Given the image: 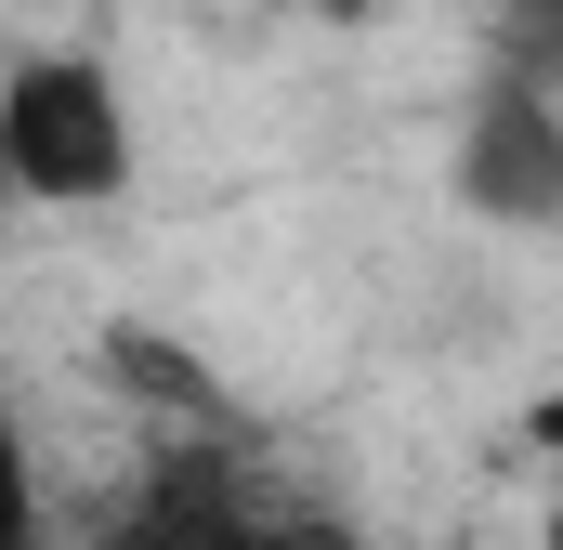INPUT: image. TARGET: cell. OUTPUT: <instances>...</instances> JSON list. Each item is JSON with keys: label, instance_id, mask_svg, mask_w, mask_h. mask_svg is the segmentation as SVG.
Listing matches in <instances>:
<instances>
[{"label": "cell", "instance_id": "1", "mask_svg": "<svg viewBox=\"0 0 563 550\" xmlns=\"http://www.w3.org/2000/svg\"><path fill=\"white\" fill-rule=\"evenodd\" d=\"M0 170L40 210H92L132 184V132H119V92L92 53H26L0 79Z\"/></svg>", "mask_w": 563, "mask_h": 550}, {"label": "cell", "instance_id": "2", "mask_svg": "<svg viewBox=\"0 0 563 550\" xmlns=\"http://www.w3.org/2000/svg\"><path fill=\"white\" fill-rule=\"evenodd\" d=\"M459 184H472L498 223H551L563 210V119H551V92H538V66H498V79H485Z\"/></svg>", "mask_w": 563, "mask_h": 550}, {"label": "cell", "instance_id": "3", "mask_svg": "<svg viewBox=\"0 0 563 550\" xmlns=\"http://www.w3.org/2000/svg\"><path fill=\"white\" fill-rule=\"evenodd\" d=\"M263 525H276V498H263L223 446H184V459H157V472H144L119 550H263Z\"/></svg>", "mask_w": 563, "mask_h": 550}, {"label": "cell", "instance_id": "4", "mask_svg": "<svg viewBox=\"0 0 563 550\" xmlns=\"http://www.w3.org/2000/svg\"><path fill=\"white\" fill-rule=\"evenodd\" d=\"M106 367L132 381L144 407H170V419H223V381H210L184 341H157V328H106Z\"/></svg>", "mask_w": 563, "mask_h": 550}, {"label": "cell", "instance_id": "5", "mask_svg": "<svg viewBox=\"0 0 563 550\" xmlns=\"http://www.w3.org/2000/svg\"><path fill=\"white\" fill-rule=\"evenodd\" d=\"M40 538V498H26V446H13V394H0V550Z\"/></svg>", "mask_w": 563, "mask_h": 550}, {"label": "cell", "instance_id": "6", "mask_svg": "<svg viewBox=\"0 0 563 550\" xmlns=\"http://www.w3.org/2000/svg\"><path fill=\"white\" fill-rule=\"evenodd\" d=\"M551 26H563V0H511V40L525 53H551Z\"/></svg>", "mask_w": 563, "mask_h": 550}]
</instances>
